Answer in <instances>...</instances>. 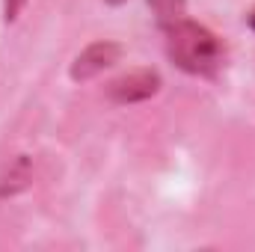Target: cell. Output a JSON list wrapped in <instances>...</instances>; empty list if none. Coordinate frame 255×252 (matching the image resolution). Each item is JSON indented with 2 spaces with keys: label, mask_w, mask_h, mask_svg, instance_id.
Here are the masks:
<instances>
[{
  "label": "cell",
  "mask_w": 255,
  "mask_h": 252,
  "mask_svg": "<svg viewBox=\"0 0 255 252\" xmlns=\"http://www.w3.org/2000/svg\"><path fill=\"white\" fill-rule=\"evenodd\" d=\"M160 92V74L154 68H136L107 83V98L113 104H139Z\"/></svg>",
  "instance_id": "obj_2"
},
{
  "label": "cell",
  "mask_w": 255,
  "mask_h": 252,
  "mask_svg": "<svg viewBox=\"0 0 255 252\" xmlns=\"http://www.w3.org/2000/svg\"><path fill=\"white\" fill-rule=\"evenodd\" d=\"M107 6H122V3H128V0H104Z\"/></svg>",
  "instance_id": "obj_7"
},
{
  "label": "cell",
  "mask_w": 255,
  "mask_h": 252,
  "mask_svg": "<svg viewBox=\"0 0 255 252\" xmlns=\"http://www.w3.org/2000/svg\"><path fill=\"white\" fill-rule=\"evenodd\" d=\"M169 60L193 77H217L226 63V45L217 33L190 18H178L163 27Z\"/></svg>",
  "instance_id": "obj_1"
},
{
  "label": "cell",
  "mask_w": 255,
  "mask_h": 252,
  "mask_svg": "<svg viewBox=\"0 0 255 252\" xmlns=\"http://www.w3.org/2000/svg\"><path fill=\"white\" fill-rule=\"evenodd\" d=\"M151 12L157 15V21L166 27L178 18H184V9H187V0H148Z\"/></svg>",
  "instance_id": "obj_4"
},
{
  "label": "cell",
  "mask_w": 255,
  "mask_h": 252,
  "mask_svg": "<svg viewBox=\"0 0 255 252\" xmlns=\"http://www.w3.org/2000/svg\"><path fill=\"white\" fill-rule=\"evenodd\" d=\"M24 6H27V0H3V18H6V24L18 21V15L24 12Z\"/></svg>",
  "instance_id": "obj_5"
},
{
  "label": "cell",
  "mask_w": 255,
  "mask_h": 252,
  "mask_svg": "<svg viewBox=\"0 0 255 252\" xmlns=\"http://www.w3.org/2000/svg\"><path fill=\"white\" fill-rule=\"evenodd\" d=\"M119 57H122V45H116V42H92L89 48H83L77 57H74V63H71V80L74 83H86V80H92V77H98L101 71H107L110 65L119 63Z\"/></svg>",
  "instance_id": "obj_3"
},
{
  "label": "cell",
  "mask_w": 255,
  "mask_h": 252,
  "mask_svg": "<svg viewBox=\"0 0 255 252\" xmlns=\"http://www.w3.org/2000/svg\"><path fill=\"white\" fill-rule=\"evenodd\" d=\"M247 24H250V27H253V30H255V9H253V12H250V15H247Z\"/></svg>",
  "instance_id": "obj_6"
}]
</instances>
